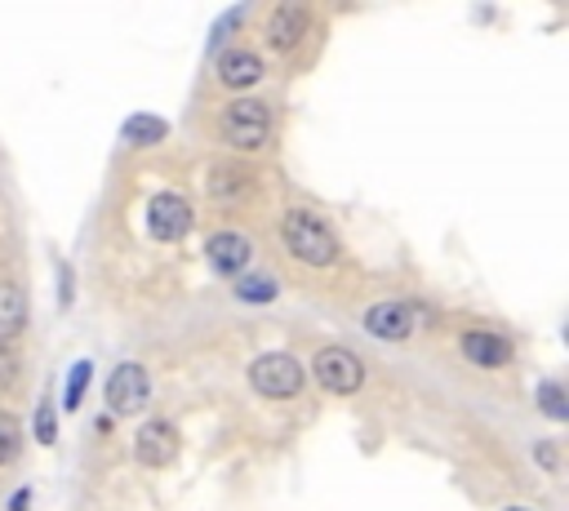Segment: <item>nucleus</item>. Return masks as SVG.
<instances>
[{"instance_id": "1", "label": "nucleus", "mask_w": 569, "mask_h": 511, "mask_svg": "<svg viewBox=\"0 0 569 511\" xmlns=\"http://www.w3.org/2000/svg\"><path fill=\"white\" fill-rule=\"evenodd\" d=\"M280 236H284L289 253L307 267H329L338 258V236L307 209H289L284 222H280Z\"/></svg>"}, {"instance_id": "2", "label": "nucleus", "mask_w": 569, "mask_h": 511, "mask_svg": "<svg viewBox=\"0 0 569 511\" xmlns=\"http://www.w3.org/2000/svg\"><path fill=\"white\" fill-rule=\"evenodd\" d=\"M271 133V116H267V102L258 98H240L227 107L222 116V138L236 147V151H258Z\"/></svg>"}, {"instance_id": "3", "label": "nucleus", "mask_w": 569, "mask_h": 511, "mask_svg": "<svg viewBox=\"0 0 569 511\" xmlns=\"http://www.w3.org/2000/svg\"><path fill=\"white\" fill-rule=\"evenodd\" d=\"M249 382H253V391H262L267 400H293V395L302 391V369H298L293 355L267 351V355H258V360L249 364Z\"/></svg>"}, {"instance_id": "4", "label": "nucleus", "mask_w": 569, "mask_h": 511, "mask_svg": "<svg viewBox=\"0 0 569 511\" xmlns=\"http://www.w3.org/2000/svg\"><path fill=\"white\" fill-rule=\"evenodd\" d=\"M107 409L111 413H120V418H129V413H142V404L151 400V378H147V369L142 364H120L111 378H107Z\"/></svg>"}, {"instance_id": "5", "label": "nucleus", "mask_w": 569, "mask_h": 511, "mask_svg": "<svg viewBox=\"0 0 569 511\" xmlns=\"http://www.w3.org/2000/svg\"><path fill=\"white\" fill-rule=\"evenodd\" d=\"M147 231H151L156 240H164V244L182 240V236L191 231V204H187L178 191L151 196V200H147Z\"/></svg>"}, {"instance_id": "6", "label": "nucleus", "mask_w": 569, "mask_h": 511, "mask_svg": "<svg viewBox=\"0 0 569 511\" xmlns=\"http://www.w3.org/2000/svg\"><path fill=\"white\" fill-rule=\"evenodd\" d=\"M360 378H365V369H360V360H356L351 351L329 347V351H320V355H316V382H320L325 391L347 395V391H356V387H360Z\"/></svg>"}, {"instance_id": "7", "label": "nucleus", "mask_w": 569, "mask_h": 511, "mask_svg": "<svg viewBox=\"0 0 569 511\" xmlns=\"http://www.w3.org/2000/svg\"><path fill=\"white\" fill-rule=\"evenodd\" d=\"M413 320H418V311H413L409 302H378V307L365 311V329H369L373 338H382V342L409 338V333H413Z\"/></svg>"}, {"instance_id": "8", "label": "nucleus", "mask_w": 569, "mask_h": 511, "mask_svg": "<svg viewBox=\"0 0 569 511\" xmlns=\"http://www.w3.org/2000/svg\"><path fill=\"white\" fill-rule=\"evenodd\" d=\"M133 453H138V462L142 467H169L173 458H178V435H173V427L169 422H147L142 431H138V440H133Z\"/></svg>"}, {"instance_id": "9", "label": "nucleus", "mask_w": 569, "mask_h": 511, "mask_svg": "<svg viewBox=\"0 0 569 511\" xmlns=\"http://www.w3.org/2000/svg\"><path fill=\"white\" fill-rule=\"evenodd\" d=\"M204 253H209V267H213L218 275H236L240 267H249L253 244H249L244 236H236V231H218V236H209Z\"/></svg>"}, {"instance_id": "10", "label": "nucleus", "mask_w": 569, "mask_h": 511, "mask_svg": "<svg viewBox=\"0 0 569 511\" xmlns=\"http://www.w3.org/2000/svg\"><path fill=\"white\" fill-rule=\"evenodd\" d=\"M218 80H222L227 89H249V84L262 80V58L249 53V49H227V53L218 58Z\"/></svg>"}, {"instance_id": "11", "label": "nucleus", "mask_w": 569, "mask_h": 511, "mask_svg": "<svg viewBox=\"0 0 569 511\" xmlns=\"http://www.w3.org/2000/svg\"><path fill=\"white\" fill-rule=\"evenodd\" d=\"M462 355L471 360V364H485V369H498V364H507L511 360V347H507V338H498V333H485V329H471V333H462Z\"/></svg>"}, {"instance_id": "12", "label": "nucleus", "mask_w": 569, "mask_h": 511, "mask_svg": "<svg viewBox=\"0 0 569 511\" xmlns=\"http://www.w3.org/2000/svg\"><path fill=\"white\" fill-rule=\"evenodd\" d=\"M302 36H307V9H298V4H280V9L271 13V27H267L271 49H293Z\"/></svg>"}, {"instance_id": "13", "label": "nucleus", "mask_w": 569, "mask_h": 511, "mask_svg": "<svg viewBox=\"0 0 569 511\" xmlns=\"http://www.w3.org/2000/svg\"><path fill=\"white\" fill-rule=\"evenodd\" d=\"M22 320H27V298H22V289H18V284H0V342L13 338V333L22 329Z\"/></svg>"}, {"instance_id": "14", "label": "nucleus", "mask_w": 569, "mask_h": 511, "mask_svg": "<svg viewBox=\"0 0 569 511\" xmlns=\"http://www.w3.org/2000/svg\"><path fill=\"white\" fill-rule=\"evenodd\" d=\"M253 182H249V173H240V169H213L209 173V196L213 200H236V196H244Z\"/></svg>"}, {"instance_id": "15", "label": "nucleus", "mask_w": 569, "mask_h": 511, "mask_svg": "<svg viewBox=\"0 0 569 511\" xmlns=\"http://www.w3.org/2000/svg\"><path fill=\"white\" fill-rule=\"evenodd\" d=\"M124 138H129L133 147H151V142L164 138V120H156V116H133V120L124 124Z\"/></svg>"}, {"instance_id": "16", "label": "nucleus", "mask_w": 569, "mask_h": 511, "mask_svg": "<svg viewBox=\"0 0 569 511\" xmlns=\"http://www.w3.org/2000/svg\"><path fill=\"white\" fill-rule=\"evenodd\" d=\"M18 449H22V431H18L13 413H0V467H9L18 458Z\"/></svg>"}, {"instance_id": "17", "label": "nucleus", "mask_w": 569, "mask_h": 511, "mask_svg": "<svg viewBox=\"0 0 569 511\" xmlns=\"http://www.w3.org/2000/svg\"><path fill=\"white\" fill-rule=\"evenodd\" d=\"M538 404H542V413L547 418H569V404H565V391H560V382H542L538 387Z\"/></svg>"}, {"instance_id": "18", "label": "nucleus", "mask_w": 569, "mask_h": 511, "mask_svg": "<svg viewBox=\"0 0 569 511\" xmlns=\"http://www.w3.org/2000/svg\"><path fill=\"white\" fill-rule=\"evenodd\" d=\"M244 302H271L276 298V280L271 275H253V280H240V289H236Z\"/></svg>"}, {"instance_id": "19", "label": "nucleus", "mask_w": 569, "mask_h": 511, "mask_svg": "<svg viewBox=\"0 0 569 511\" xmlns=\"http://www.w3.org/2000/svg\"><path fill=\"white\" fill-rule=\"evenodd\" d=\"M84 378H89V364H76V373L67 378V395H62V400H67V409H76V404H80V387H84Z\"/></svg>"}, {"instance_id": "20", "label": "nucleus", "mask_w": 569, "mask_h": 511, "mask_svg": "<svg viewBox=\"0 0 569 511\" xmlns=\"http://www.w3.org/2000/svg\"><path fill=\"white\" fill-rule=\"evenodd\" d=\"M538 458H542L547 471H556V449H551V444H538Z\"/></svg>"}, {"instance_id": "21", "label": "nucleus", "mask_w": 569, "mask_h": 511, "mask_svg": "<svg viewBox=\"0 0 569 511\" xmlns=\"http://www.w3.org/2000/svg\"><path fill=\"white\" fill-rule=\"evenodd\" d=\"M511 511H525V507H511Z\"/></svg>"}]
</instances>
